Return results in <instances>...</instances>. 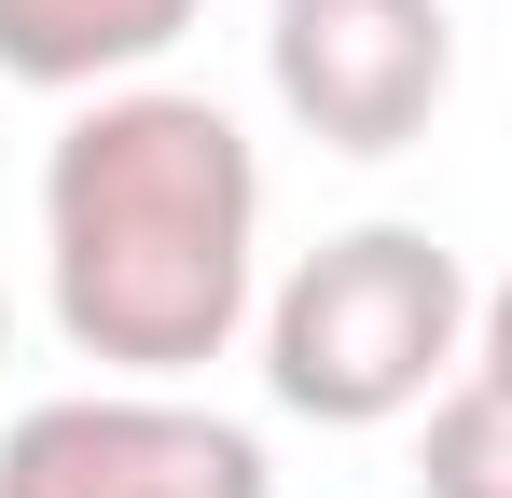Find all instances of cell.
<instances>
[{"label":"cell","instance_id":"7a4b0ae2","mask_svg":"<svg viewBox=\"0 0 512 498\" xmlns=\"http://www.w3.org/2000/svg\"><path fill=\"white\" fill-rule=\"evenodd\" d=\"M471 319L485 305H471V277H457L443 236L346 222V236H319L277 277V305H263V388L291 415H319V429H388V415L443 402Z\"/></svg>","mask_w":512,"mask_h":498},{"label":"cell","instance_id":"277c9868","mask_svg":"<svg viewBox=\"0 0 512 498\" xmlns=\"http://www.w3.org/2000/svg\"><path fill=\"white\" fill-rule=\"evenodd\" d=\"M263 70L319 153H402L457 83V14L443 0H277Z\"/></svg>","mask_w":512,"mask_h":498},{"label":"cell","instance_id":"52a82bcc","mask_svg":"<svg viewBox=\"0 0 512 498\" xmlns=\"http://www.w3.org/2000/svg\"><path fill=\"white\" fill-rule=\"evenodd\" d=\"M471 374H499V388H512V277L485 291V319H471Z\"/></svg>","mask_w":512,"mask_h":498},{"label":"cell","instance_id":"ba28073f","mask_svg":"<svg viewBox=\"0 0 512 498\" xmlns=\"http://www.w3.org/2000/svg\"><path fill=\"white\" fill-rule=\"evenodd\" d=\"M0 346H14V305H0Z\"/></svg>","mask_w":512,"mask_h":498},{"label":"cell","instance_id":"5b68a950","mask_svg":"<svg viewBox=\"0 0 512 498\" xmlns=\"http://www.w3.org/2000/svg\"><path fill=\"white\" fill-rule=\"evenodd\" d=\"M194 28V0H0V83H42V97H111L139 83Z\"/></svg>","mask_w":512,"mask_h":498},{"label":"cell","instance_id":"6da1fadb","mask_svg":"<svg viewBox=\"0 0 512 498\" xmlns=\"http://www.w3.org/2000/svg\"><path fill=\"white\" fill-rule=\"evenodd\" d=\"M42 249H56V332L167 388L250 332L263 291V166L222 97L111 83L42 153Z\"/></svg>","mask_w":512,"mask_h":498},{"label":"cell","instance_id":"3957f363","mask_svg":"<svg viewBox=\"0 0 512 498\" xmlns=\"http://www.w3.org/2000/svg\"><path fill=\"white\" fill-rule=\"evenodd\" d=\"M0 498H277L263 443L167 388H70L0 429Z\"/></svg>","mask_w":512,"mask_h":498},{"label":"cell","instance_id":"8992f818","mask_svg":"<svg viewBox=\"0 0 512 498\" xmlns=\"http://www.w3.org/2000/svg\"><path fill=\"white\" fill-rule=\"evenodd\" d=\"M416 498H512V388L499 374H457V388L429 402Z\"/></svg>","mask_w":512,"mask_h":498}]
</instances>
